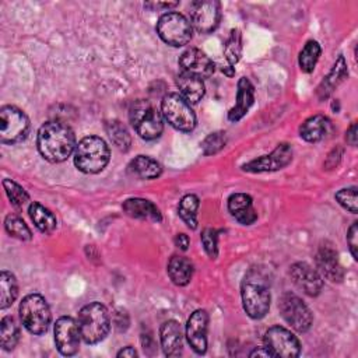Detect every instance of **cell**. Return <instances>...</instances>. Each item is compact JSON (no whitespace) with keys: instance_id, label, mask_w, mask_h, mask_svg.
Wrapping results in <instances>:
<instances>
[{"instance_id":"9","label":"cell","mask_w":358,"mask_h":358,"mask_svg":"<svg viewBox=\"0 0 358 358\" xmlns=\"http://www.w3.org/2000/svg\"><path fill=\"white\" fill-rule=\"evenodd\" d=\"M282 319L296 331L305 333L313 323V316L308 305L294 292H284L278 302Z\"/></svg>"},{"instance_id":"3","label":"cell","mask_w":358,"mask_h":358,"mask_svg":"<svg viewBox=\"0 0 358 358\" xmlns=\"http://www.w3.org/2000/svg\"><path fill=\"white\" fill-rule=\"evenodd\" d=\"M110 151L103 138L87 136L81 138L74 150V165L84 173H98L105 169Z\"/></svg>"},{"instance_id":"45","label":"cell","mask_w":358,"mask_h":358,"mask_svg":"<svg viewBox=\"0 0 358 358\" xmlns=\"http://www.w3.org/2000/svg\"><path fill=\"white\" fill-rule=\"evenodd\" d=\"M222 73H225L228 77H232L235 74V69L229 67V66H225V67H222Z\"/></svg>"},{"instance_id":"13","label":"cell","mask_w":358,"mask_h":358,"mask_svg":"<svg viewBox=\"0 0 358 358\" xmlns=\"http://www.w3.org/2000/svg\"><path fill=\"white\" fill-rule=\"evenodd\" d=\"M55 343L62 355L70 357L78 351L80 347V327L78 323L70 316H62L55 323Z\"/></svg>"},{"instance_id":"30","label":"cell","mask_w":358,"mask_h":358,"mask_svg":"<svg viewBox=\"0 0 358 358\" xmlns=\"http://www.w3.org/2000/svg\"><path fill=\"white\" fill-rule=\"evenodd\" d=\"M18 295L17 280L13 273L3 270L0 273V308H8Z\"/></svg>"},{"instance_id":"25","label":"cell","mask_w":358,"mask_h":358,"mask_svg":"<svg viewBox=\"0 0 358 358\" xmlns=\"http://www.w3.org/2000/svg\"><path fill=\"white\" fill-rule=\"evenodd\" d=\"M348 77L347 64L343 56H340L336 63L333 64L329 74L323 78L320 85L317 87V96L319 99H326L330 96V94Z\"/></svg>"},{"instance_id":"15","label":"cell","mask_w":358,"mask_h":358,"mask_svg":"<svg viewBox=\"0 0 358 358\" xmlns=\"http://www.w3.org/2000/svg\"><path fill=\"white\" fill-rule=\"evenodd\" d=\"M315 263L319 274L331 282H341L344 278V270L338 260V253L333 245L327 241L322 242L315 255Z\"/></svg>"},{"instance_id":"23","label":"cell","mask_w":358,"mask_h":358,"mask_svg":"<svg viewBox=\"0 0 358 358\" xmlns=\"http://www.w3.org/2000/svg\"><path fill=\"white\" fill-rule=\"evenodd\" d=\"M176 85L179 88V95L187 102V103H197L206 92L204 83L200 77L187 74L180 71V74L176 77Z\"/></svg>"},{"instance_id":"26","label":"cell","mask_w":358,"mask_h":358,"mask_svg":"<svg viewBox=\"0 0 358 358\" xmlns=\"http://www.w3.org/2000/svg\"><path fill=\"white\" fill-rule=\"evenodd\" d=\"M166 271L171 281L175 285L183 287V285H187L193 277V263L185 256L175 255L169 259Z\"/></svg>"},{"instance_id":"28","label":"cell","mask_w":358,"mask_h":358,"mask_svg":"<svg viewBox=\"0 0 358 358\" xmlns=\"http://www.w3.org/2000/svg\"><path fill=\"white\" fill-rule=\"evenodd\" d=\"M28 214H29V218L32 220V222L35 224V227L43 234L53 232V229L57 225L55 214L38 201H32L29 204Z\"/></svg>"},{"instance_id":"31","label":"cell","mask_w":358,"mask_h":358,"mask_svg":"<svg viewBox=\"0 0 358 358\" xmlns=\"http://www.w3.org/2000/svg\"><path fill=\"white\" fill-rule=\"evenodd\" d=\"M20 340V329L14 317L4 316L0 323V345L4 351H11Z\"/></svg>"},{"instance_id":"34","label":"cell","mask_w":358,"mask_h":358,"mask_svg":"<svg viewBox=\"0 0 358 358\" xmlns=\"http://www.w3.org/2000/svg\"><path fill=\"white\" fill-rule=\"evenodd\" d=\"M4 228L7 234L20 241H29L32 238L31 229L24 222V220L15 214H8L4 220Z\"/></svg>"},{"instance_id":"43","label":"cell","mask_w":358,"mask_h":358,"mask_svg":"<svg viewBox=\"0 0 358 358\" xmlns=\"http://www.w3.org/2000/svg\"><path fill=\"white\" fill-rule=\"evenodd\" d=\"M117 357H127V358H133V357H137V351L133 348V347H124L123 350H120L117 352Z\"/></svg>"},{"instance_id":"21","label":"cell","mask_w":358,"mask_h":358,"mask_svg":"<svg viewBox=\"0 0 358 358\" xmlns=\"http://www.w3.org/2000/svg\"><path fill=\"white\" fill-rule=\"evenodd\" d=\"M253 101H255V88L246 77H242L238 81L236 101H235V105L228 112V119L231 122L241 120L253 105Z\"/></svg>"},{"instance_id":"19","label":"cell","mask_w":358,"mask_h":358,"mask_svg":"<svg viewBox=\"0 0 358 358\" xmlns=\"http://www.w3.org/2000/svg\"><path fill=\"white\" fill-rule=\"evenodd\" d=\"M159 340L166 357H179L183 350V333L176 320H166L161 324Z\"/></svg>"},{"instance_id":"17","label":"cell","mask_w":358,"mask_h":358,"mask_svg":"<svg viewBox=\"0 0 358 358\" xmlns=\"http://www.w3.org/2000/svg\"><path fill=\"white\" fill-rule=\"evenodd\" d=\"M289 275L294 284L309 296H316L323 288V280L317 270L308 263L299 262L291 266Z\"/></svg>"},{"instance_id":"44","label":"cell","mask_w":358,"mask_h":358,"mask_svg":"<svg viewBox=\"0 0 358 358\" xmlns=\"http://www.w3.org/2000/svg\"><path fill=\"white\" fill-rule=\"evenodd\" d=\"M270 357V354L267 352V350L264 348V347H262V348H259V350H255L253 352H250V357Z\"/></svg>"},{"instance_id":"42","label":"cell","mask_w":358,"mask_h":358,"mask_svg":"<svg viewBox=\"0 0 358 358\" xmlns=\"http://www.w3.org/2000/svg\"><path fill=\"white\" fill-rule=\"evenodd\" d=\"M345 134H347V136H345L347 143H348L350 145H355V144H357V124L352 123V124L350 126V129L347 130Z\"/></svg>"},{"instance_id":"2","label":"cell","mask_w":358,"mask_h":358,"mask_svg":"<svg viewBox=\"0 0 358 358\" xmlns=\"http://www.w3.org/2000/svg\"><path fill=\"white\" fill-rule=\"evenodd\" d=\"M243 310L252 319H262L270 309V277L262 267H252L241 284Z\"/></svg>"},{"instance_id":"40","label":"cell","mask_w":358,"mask_h":358,"mask_svg":"<svg viewBox=\"0 0 358 358\" xmlns=\"http://www.w3.org/2000/svg\"><path fill=\"white\" fill-rule=\"evenodd\" d=\"M357 236H358V222H352L351 227L348 228L347 232V243L350 246V252L354 257V260L358 259V242H357Z\"/></svg>"},{"instance_id":"12","label":"cell","mask_w":358,"mask_h":358,"mask_svg":"<svg viewBox=\"0 0 358 358\" xmlns=\"http://www.w3.org/2000/svg\"><path fill=\"white\" fill-rule=\"evenodd\" d=\"M189 17L192 27L200 34L213 32L221 20V4L215 0H196L190 4Z\"/></svg>"},{"instance_id":"5","label":"cell","mask_w":358,"mask_h":358,"mask_svg":"<svg viewBox=\"0 0 358 358\" xmlns=\"http://www.w3.org/2000/svg\"><path fill=\"white\" fill-rule=\"evenodd\" d=\"M129 119L137 134L144 140H155L162 134L164 120L162 115L144 99L131 103Z\"/></svg>"},{"instance_id":"16","label":"cell","mask_w":358,"mask_h":358,"mask_svg":"<svg viewBox=\"0 0 358 358\" xmlns=\"http://www.w3.org/2000/svg\"><path fill=\"white\" fill-rule=\"evenodd\" d=\"M207 330L208 313L204 309L194 310L186 323V338L192 350L197 354L207 351Z\"/></svg>"},{"instance_id":"39","label":"cell","mask_w":358,"mask_h":358,"mask_svg":"<svg viewBox=\"0 0 358 358\" xmlns=\"http://www.w3.org/2000/svg\"><path fill=\"white\" fill-rule=\"evenodd\" d=\"M201 243L206 253L215 259L218 256V232L213 228H206L201 232Z\"/></svg>"},{"instance_id":"7","label":"cell","mask_w":358,"mask_h":358,"mask_svg":"<svg viewBox=\"0 0 358 358\" xmlns=\"http://www.w3.org/2000/svg\"><path fill=\"white\" fill-rule=\"evenodd\" d=\"M157 32L165 43L179 48L192 39L193 27L185 15L171 11L159 17L157 22Z\"/></svg>"},{"instance_id":"38","label":"cell","mask_w":358,"mask_h":358,"mask_svg":"<svg viewBox=\"0 0 358 358\" xmlns=\"http://www.w3.org/2000/svg\"><path fill=\"white\" fill-rule=\"evenodd\" d=\"M336 200L341 207H344L345 210H348L352 214H357L358 206H357V187L355 186L340 189L336 193Z\"/></svg>"},{"instance_id":"4","label":"cell","mask_w":358,"mask_h":358,"mask_svg":"<svg viewBox=\"0 0 358 358\" xmlns=\"http://www.w3.org/2000/svg\"><path fill=\"white\" fill-rule=\"evenodd\" d=\"M77 323L80 327L81 340L87 344L102 341L110 329V317L108 309L101 302H91L78 312Z\"/></svg>"},{"instance_id":"35","label":"cell","mask_w":358,"mask_h":358,"mask_svg":"<svg viewBox=\"0 0 358 358\" xmlns=\"http://www.w3.org/2000/svg\"><path fill=\"white\" fill-rule=\"evenodd\" d=\"M242 55V38L239 29H232L229 34V38L225 42L224 48V56L228 62L229 67H234Z\"/></svg>"},{"instance_id":"22","label":"cell","mask_w":358,"mask_h":358,"mask_svg":"<svg viewBox=\"0 0 358 358\" xmlns=\"http://www.w3.org/2000/svg\"><path fill=\"white\" fill-rule=\"evenodd\" d=\"M122 208L127 215L133 218L152 221V222H161L162 220L159 208L152 201L145 199H140V197L127 199L122 204Z\"/></svg>"},{"instance_id":"37","label":"cell","mask_w":358,"mask_h":358,"mask_svg":"<svg viewBox=\"0 0 358 358\" xmlns=\"http://www.w3.org/2000/svg\"><path fill=\"white\" fill-rule=\"evenodd\" d=\"M227 144V136L224 131H215L208 134L203 143H201V148H203V154L204 155H213L217 154L218 151H221Z\"/></svg>"},{"instance_id":"18","label":"cell","mask_w":358,"mask_h":358,"mask_svg":"<svg viewBox=\"0 0 358 358\" xmlns=\"http://www.w3.org/2000/svg\"><path fill=\"white\" fill-rule=\"evenodd\" d=\"M179 66L183 73L200 77L201 80L210 77L214 73L213 60L204 52H201L200 49H196V48L186 49L180 55Z\"/></svg>"},{"instance_id":"1","label":"cell","mask_w":358,"mask_h":358,"mask_svg":"<svg viewBox=\"0 0 358 358\" xmlns=\"http://www.w3.org/2000/svg\"><path fill=\"white\" fill-rule=\"evenodd\" d=\"M36 144L41 155L53 164L66 161L76 150V134L60 120H49L38 130Z\"/></svg>"},{"instance_id":"24","label":"cell","mask_w":358,"mask_h":358,"mask_svg":"<svg viewBox=\"0 0 358 358\" xmlns=\"http://www.w3.org/2000/svg\"><path fill=\"white\" fill-rule=\"evenodd\" d=\"M331 129L330 120L323 115H313L308 117L299 127V136L308 143L323 140Z\"/></svg>"},{"instance_id":"33","label":"cell","mask_w":358,"mask_h":358,"mask_svg":"<svg viewBox=\"0 0 358 358\" xmlns=\"http://www.w3.org/2000/svg\"><path fill=\"white\" fill-rule=\"evenodd\" d=\"M320 45L316 41H308L302 50L299 52L298 63L303 73H312L316 67V63L320 57Z\"/></svg>"},{"instance_id":"11","label":"cell","mask_w":358,"mask_h":358,"mask_svg":"<svg viewBox=\"0 0 358 358\" xmlns=\"http://www.w3.org/2000/svg\"><path fill=\"white\" fill-rule=\"evenodd\" d=\"M264 348L270 357L294 358L301 352L299 340L282 326H273L264 333Z\"/></svg>"},{"instance_id":"32","label":"cell","mask_w":358,"mask_h":358,"mask_svg":"<svg viewBox=\"0 0 358 358\" xmlns=\"http://www.w3.org/2000/svg\"><path fill=\"white\" fill-rule=\"evenodd\" d=\"M105 130L110 138V141L122 151H127L131 144V137L126 126L119 120H109L105 124Z\"/></svg>"},{"instance_id":"6","label":"cell","mask_w":358,"mask_h":358,"mask_svg":"<svg viewBox=\"0 0 358 358\" xmlns=\"http://www.w3.org/2000/svg\"><path fill=\"white\" fill-rule=\"evenodd\" d=\"M20 319L29 333L35 336L46 333L52 319L46 299L41 294H28L24 296L20 303Z\"/></svg>"},{"instance_id":"29","label":"cell","mask_w":358,"mask_h":358,"mask_svg":"<svg viewBox=\"0 0 358 358\" xmlns=\"http://www.w3.org/2000/svg\"><path fill=\"white\" fill-rule=\"evenodd\" d=\"M199 206H200V201H199V197L196 194L183 196L182 200L179 201V206H178L179 217L192 229L197 228V218L196 217H197Z\"/></svg>"},{"instance_id":"27","label":"cell","mask_w":358,"mask_h":358,"mask_svg":"<svg viewBox=\"0 0 358 358\" xmlns=\"http://www.w3.org/2000/svg\"><path fill=\"white\" fill-rule=\"evenodd\" d=\"M129 172L140 179H155L161 175L159 162L147 155H137L129 164Z\"/></svg>"},{"instance_id":"8","label":"cell","mask_w":358,"mask_h":358,"mask_svg":"<svg viewBox=\"0 0 358 358\" xmlns=\"http://www.w3.org/2000/svg\"><path fill=\"white\" fill-rule=\"evenodd\" d=\"M162 117L179 131H192L196 127V115L179 94H166L161 102Z\"/></svg>"},{"instance_id":"10","label":"cell","mask_w":358,"mask_h":358,"mask_svg":"<svg viewBox=\"0 0 358 358\" xmlns=\"http://www.w3.org/2000/svg\"><path fill=\"white\" fill-rule=\"evenodd\" d=\"M29 130L27 115L13 105H4L0 109V140L3 144H15L22 141Z\"/></svg>"},{"instance_id":"36","label":"cell","mask_w":358,"mask_h":358,"mask_svg":"<svg viewBox=\"0 0 358 358\" xmlns=\"http://www.w3.org/2000/svg\"><path fill=\"white\" fill-rule=\"evenodd\" d=\"M3 187L6 190L8 200L11 201V204L15 208L21 210L29 201V194L17 182H14L11 179H3Z\"/></svg>"},{"instance_id":"41","label":"cell","mask_w":358,"mask_h":358,"mask_svg":"<svg viewBox=\"0 0 358 358\" xmlns=\"http://www.w3.org/2000/svg\"><path fill=\"white\" fill-rule=\"evenodd\" d=\"M189 243H190V241H189V236H187L186 234H178V235L175 236V245H176L180 250H187Z\"/></svg>"},{"instance_id":"14","label":"cell","mask_w":358,"mask_h":358,"mask_svg":"<svg viewBox=\"0 0 358 358\" xmlns=\"http://www.w3.org/2000/svg\"><path fill=\"white\" fill-rule=\"evenodd\" d=\"M292 161V148L289 144H278L270 154L257 157L248 164L242 165V169L246 172H271L285 168Z\"/></svg>"},{"instance_id":"20","label":"cell","mask_w":358,"mask_h":358,"mask_svg":"<svg viewBox=\"0 0 358 358\" xmlns=\"http://www.w3.org/2000/svg\"><path fill=\"white\" fill-rule=\"evenodd\" d=\"M228 211L242 225H250L257 220L252 197L246 193H234L228 199Z\"/></svg>"}]
</instances>
